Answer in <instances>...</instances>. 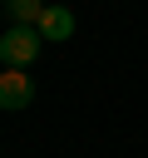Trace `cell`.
Returning <instances> with one entry per match:
<instances>
[{
  "label": "cell",
  "mask_w": 148,
  "mask_h": 158,
  "mask_svg": "<svg viewBox=\"0 0 148 158\" xmlns=\"http://www.w3.org/2000/svg\"><path fill=\"white\" fill-rule=\"evenodd\" d=\"M39 40H49V44H59V40H69L74 35V10H64V5H44V15H39Z\"/></svg>",
  "instance_id": "obj_3"
},
{
  "label": "cell",
  "mask_w": 148,
  "mask_h": 158,
  "mask_svg": "<svg viewBox=\"0 0 148 158\" xmlns=\"http://www.w3.org/2000/svg\"><path fill=\"white\" fill-rule=\"evenodd\" d=\"M30 99H35V79L25 74V69H5L0 74V109H30Z\"/></svg>",
  "instance_id": "obj_2"
},
{
  "label": "cell",
  "mask_w": 148,
  "mask_h": 158,
  "mask_svg": "<svg viewBox=\"0 0 148 158\" xmlns=\"http://www.w3.org/2000/svg\"><path fill=\"white\" fill-rule=\"evenodd\" d=\"M5 5V15H10V25H39V15H44V0H0Z\"/></svg>",
  "instance_id": "obj_4"
},
{
  "label": "cell",
  "mask_w": 148,
  "mask_h": 158,
  "mask_svg": "<svg viewBox=\"0 0 148 158\" xmlns=\"http://www.w3.org/2000/svg\"><path fill=\"white\" fill-rule=\"evenodd\" d=\"M39 30H30V25H10L5 35H0V64L5 69H30L35 59H39Z\"/></svg>",
  "instance_id": "obj_1"
}]
</instances>
